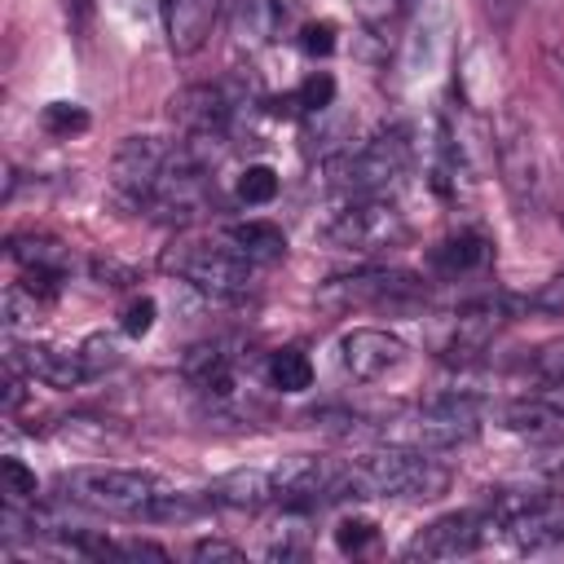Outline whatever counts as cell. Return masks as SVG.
<instances>
[{
    "mask_svg": "<svg viewBox=\"0 0 564 564\" xmlns=\"http://www.w3.org/2000/svg\"><path fill=\"white\" fill-rule=\"evenodd\" d=\"M449 489V467L419 445H388L339 463L344 498H441Z\"/></svg>",
    "mask_w": 564,
    "mask_h": 564,
    "instance_id": "1",
    "label": "cell"
},
{
    "mask_svg": "<svg viewBox=\"0 0 564 564\" xmlns=\"http://www.w3.org/2000/svg\"><path fill=\"white\" fill-rule=\"evenodd\" d=\"M167 485L141 467H70L57 480V494L66 502L88 507V511H106V516H128V520H141L145 507Z\"/></svg>",
    "mask_w": 564,
    "mask_h": 564,
    "instance_id": "2",
    "label": "cell"
},
{
    "mask_svg": "<svg viewBox=\"0 0 564 564\" xmlns=\"http://www.w3.org/2000/svg\"><path fill=\"white\" fill-rule=\"evenodd\" d=\"M494 533L516 551H546L564 542V494L555 489H494L485 498Z\"/></svg>",
    "mask_w": 564,
    "mask_h": 564,
    "instance_id": "3",
    "label": "cell"
},
{
    "mask_svg": "<svg viewBox=\"0 0 564 564\" xmlns=\"http://www.w3.org/2000/svg\"><path fill=\"white\" fill-rule=\"evenodd\" d=\"M163 269L176 273L181 282L198 286L203 295H216V300H238L260 278V264L247 260L238 247H229L225 234L216 242H176V247H167Z\"/></svg>",
    "mask_w": 564,
    "mask_h": 564,
    "instance_id": "4",
    "label": "cell"
},
{
    "mask_svg": "<svg viewBox=\"0 0 564 564\" xmlns=\"http://www.w3.org/2000/svg\"><path fill=\"white\" fill-rule=\"evenodd\" d=\"M410 159H414L410 128H405V123H392V128L375 132L361 150L344 154V159L335 163V172H339V185H344L352 198H379L383 189H392V185L405 176Z\"/></svg>",
    "mask_w": 564,
    "mask_h": 564,
    "instance_id": "5",
    "label": "cell"
},
{
    "mask_svg": "<svg viewBox=\"0 0 564 564\" xmlns=\"http://www.w3.org/2000/svg\"><path fill=\"white\" fill-rule=\"evenodd\" d=\"M494 150H498V172H502V185H507L511 203L524 216L542 212V203H546V167H542V150H538V137H533V123L520 110L502 115Z\"/></svg>",
    "mask_w": 564,
    "mask_h": 564,
    "instance_id": "6",
    "label": "cell"
},
{
    "mask_svg": "<svg viewBox=\"0 0 564 564\" xmlns=\"http://www.w3.org/2000/svg\"><path fill=\"white\" fill-rule=\"evenodd\" d=\"M401 238H405V216L388 198H352L330 220L317 225V242L335 251H357V256L388 251Z\"/></svg>",
    "mask_w": 564,
    "mask_h": 564,
    "instance_id": "7",
    "label": "cell"
},
{
    "mask_svg": "<svg viewBox=\"0 0 564 564\" xmlns=\"http://www.w3.org/2000/svg\"><path fill=\"white\" fill-rule=\"evenodd\" d=\"M494 533L489 511L485 507H463V511H445L432 524H423L410 542H405V560H458L485 546V538Z\"/></svg>",
    "mask_w": 564,
    "mask_h": 564,
    "instance_id": "8",
    "label": "cell"
},
{
    "mask_svg": "<svg viewBox=\"0 0 564 564\" xmlns=\"http://www.w3.org/2000/svg\"><path fill=\"white\" fill-rule=\"evenodd\" d=\"M167 159H172V145L163 137H150V132L123 137L119 150H115V159H110V185H115V194L123 203H132V207H145L150 189L167 172Z\"/></svg>",
    "mask_w": 564,
    "mask_h": 564,
    "instance_id": "9",
    "label": "cell"
},
{
    "mask_svg": "<svg viewBox=\"0 0 564 564\" xmlns=\"http://www.w3.org/2000/svg\"><path fill=\"white\" fill-rule=\"evenodd\" d=\"M410 357L405 339L392 335V330H379V326H352L344 339H339V366L357 379V383H379L388 379L392 370H401Z\"/></svg>",
    "mask_w": 564,
    "mask_h": 564,
    "instance_id": "10",
    "label": "cell"
},
{
    "mask_svg": "<svg viewBox=\"0 0 564 564\" xmlns=\"http://www.w3.org/2000/svg\"><path fill=\"white\" fill-rule=\"evenodd\" d=\"M427 286L419 273L410 269H370V273H352V278H335L322 286V300L326 304H410L419 300Z\"/></svg>",
    "mask_w": 564,
    "mask_h": 564,
    "instance_id": "11",
    "label": "cell"
},
{
    "mask_svg": "<svg viewBox=\"0 0 564 564\" xmlns=\"http://www.w3.org/2000/svg\"><path fill=\"white\" fill-rule=\"evenodd\" d=\"M229 115H234V101L220 84H189L167 97V119L194 141H216L229 128Z\"/></svg>",
    "mask_w": 564,
    "mask_h": 564,
    "instance_id": "12",
    "label": "cell"
},
{
    "mask_svg": "<svg viewBox=\"0 0 564 564\" xmlns=\"http://www.w3.org/2000/svg\"><path fill=\"white\" fill-rule=\"evenodd\" d=\"M9 366H18L26 379H40L48 388H79L84 379H93L88 361L79 348H53V344H35V339H9Z\"/></svg>",
    "mask_w": 564,
    "mask_h": 564,
    "instance_id": "13",
    "label": "cell"
},
{
    "mask_svg": "<svg viewBox=\"0 0 564 564\" xmlns=\"http://www.w3.org/2000/svg\"><path fill=\"white\" fill-rule=\"evenodd\" d=\"M498 427H507L511 436L538 441V445H564V405L546 401V397H511L494 410Z\"/></svg>",
    "mask_w": 564,
    "mask_h": 564,
    "instance_id": "14",
    "label": "cell"
},
{
    "mask_svg": "<svg viewBox=\"0 0 564 564\" xmlns=\"http://www.w3.org/2000/svg\"><path fill=\"white\" fill-rule=\"evenodd\" d=\"M203 494H207V507H225V511H260V507L278 502V489H273V471L269 467L225 471Z\"/></svg>",
    "mask_w": 564,
    "mask_h": 564,
    "instance_id": "15",
    "label": "cell"
},
{
    "mask_svg": "<svg viewBox=\"0 0 564 564\" xmlns=\"http://www.w3.org/2000/svg\"><path fill=\"white\" fill-rule=\"evenodd\" d=\"M220 18V0H163V31L176 57H189L207 44Z\"/></svg>",
    "mask_w": 564,
    "mask_h": 564,
    "instance_id": "16",
    "label": "cell"
},
{
    "mask_svg": "<svg viewBox=\"0 0 564 564\" xmlns=\"http://www.w3.org/2000/svg\"><path fill=\"white\" fill-rule=\"evenodd\" d=\"M485 260H489V238L485 234H476V229H458V234H449V238H441L432 251H427V269L436 273V278H467V273H476V269H485Z\"/></svg>",
    "mask_w": 564,
    "mask_h": 564,
    "instance_id": "17",
    "label": "cell"
},
{
    "mask_svg": "<svg viewBox=\"0 0 564 564\" xmlns=\"http://www.w3.org/2000/svg\"><path fill=\"white\" fill-rule=\"evenodd\" d=\"M225 242L238 247V251H242L247 260H256V264H273V260L286 256V238H282V229H278L273 220H242V225H229V229H225Z\"/></svg>",
    "mask_w": 564,
    "mask_h": 564,
    "instance_id": "18",
    "label": "cell"
},
{
    "mask_svg": "<svg viewBox=\"0 0 564 564\" xmlns=\"http://www.w3.org/2000/svg\"><path fill=\"white\" fill-rule=\"evenodd\" d=\"M185 375L194 379L198 392H212V397H229L234 392V357L220 348V344H203L185 357Z\"/></svg>",
    "mask_w": 564,
    "mask_h": 564,
    "instance_id": "19",
    "label": "cell"
},
{
    "mask_svg": "<svg viewBox=\"0 0 564 564\" xmlns=\"http://www.w3.org/2000/svg\"><path fill=\"white\" fill-rule=\"evenodd\" d=\"M282 18H286L282 0H238L234 4V31L247 44H269L282 31Z\"/></svg>",
    "mask_w": 564,
    "mask_h": 564,
    "instance_id": "20",
    "label": "cell"
},
{
    "mask_svg": "<svg viewBox=\"0 0 564 564\" xmlns=\"http://www.w3.org/2000/svg\"><path fill=\"white\" fill-rule=\"evenodd\" d=\"M445 31H449V13L436 22V0H432L427 13H423V22L414 26V40H410V75H432L441 66Z\"/></svg>",
    "mask_w": 564,
    "mask_h": 564,
    "instance_id": "21",
    "label": "cell"
},
{
    "mask_svg": "<svg viewBox=\"0 0 564 564\" xmlns=\"http://www.w3.org/2000/svg\"><path fill=\"white\" fill-rule=\"evenodd\" d=\"M9 256H13L22 269H44V273H62V278H66V269H70V251H66L57 238H48V234H18V238L9 242Z\"/></svg>",
    "mask_w": 564,
    "mask_h": 564,
    "instance_id": "22",
    "label": "cell"
},
{
    "mask_svg": "<svg viewBox=\"0 0 564 564\" xmlns=\"http://www.w3.org/2000/svg\"><path fill=\"white\" fill-rule=\"evenodd\" d=\"M264 375H269V383H273L278 392H304V388H313V361H308V352H300V348H278V352H269Z\"/></svg>",
    "mask_w": 564,
    "mask_h": 564,
    "instance_id": "23",
    "label": "cell"
},
{
    "mask_svg": "<svg viewBox=\"0 0 564 564\" xmlns=\"http://www.w3.org/2000/svg\"><path fill=\"white\" fill-rule=\"evenodd\" d=\"M524 370H529L538 383H546V388H564V335L538 344V348L524 357Z\"/></svg>",
    "mask_w": 564,
    "mask_h": 564,
    "instance_id": "24",
    "label": "cell"
},
{
    "mask_svg": "<svg viewBox=\"0 0 564 564\" xmlns=\"http://www.w3.org/2000/svg\"><path fill=\"white\" fill-rule=\"evenodd\" d=\"M278 189H282V181H278V172H273L269 163H251V167L238 176V203H247V207L273 203Z\"/></svg>",
    "mask_w": 564,
    "mask_h": 564,
    "instance_id": "25",
    "label": "cell"
},
{
    "mask_svg": "<svg viewBox=\"0 0 564 564\" xmlns=\"http://www.w3.org/2000/svg\"><path fill=\"white\" fill-rule=\"evenodd\" d=\"M40 128H44L48 137H57V141L79 137V132L88 128V110L75 106V101H48L44 115H40Z\"/></svg>",
    "mask_w": 564,
    "mask_h": 564,
    "instance_id": "26",
    "label": "cell"
},
{
    "mask_svg": "<svg viewBox=\"0 0 564 564\" xmlns=\"http://www.w3.org/2000/svg\"><path fill=\"white\" fill-rule=\"evenodd\" d=\"M0 480H4V502L9 507H31L35 494H40V480L22 458H4L0 463Z\"/></svg>",
    "mask_w": 564,
    "mask_h": 564,
    "instance_id": "27",
    "label": "cell"
},
{
    "mask_svg": "<svg viewBox=\"0 0 564 564\" xmlns=\"http://www.w3.org/2000/svg\"><path fill=\"white\" fill-rule=\"evenodd\" d=\"M291 106H300L304 115H322V110H330V106H335V79H330L326 70H313V75L295 88Z\"/></svg>",
    "mask_w": 564,
    "mask_h": 564,
    "instance_id": "28",
    "label": "cell"
},
{
    "mask_svg": "<svg viewBox=\"0 0 564 564\" xmlns=\"http://www.w3.org/2000/svg\"><path fill=\"white\" fill-rule=\"evenodd\" d=\"M375 538H379V529H375V520H366V516H348V520L335 524V546H339L344 555H361Z\"/></svg>",
    "mask_w": 564,
    "mask_h": 564,
    "instance_id": "29",
    "label": "cell"
},
{
    "mask_svg": "<svg viewBox=\"0 0 564 564\" xmlns=\"http://www.w3.org/2000/svg\"><path fill=\"white\" fill-rule=\"evenodd\" d=\"M154 317H159V304H154L150 295H137V300H128V304H123L119 326H123V335L141 339V335H150V330H154Z\"/></svg>",
    "mask_w": 564,
    "mask_h": 564,
    "instance_id": "30",
    "label": "cell"
},
{
    "mask_svg": "<svg viewBox=\"0 0 564 564\" xmlns=\"http://www.w3.org/2000/svg\"><path fill=\"white\" fill-rule=\"evenodd\" d=\"M300 48H304L308 57L335 53V22H304V26H300Z\"/></svg>",
    "mask_w": 564,
    "mask_h": 564,
    "instance_id": "31",
    "label": "cell"
},
{
    "mask_svg": "<svg viewBox=\"0 0 564 564\" xmlns=\"http://www.w3.org/2000/svg\"><path fill=\"white\" fill-rule=\"evenodd\" d=\"M79 352H84V361H88L93 375H101V370H110V366L119 361V344H115L110 335H88Z\"/></svg>",
    "mask_w": 564,
    "mask_h": 564,
    "instance_id": "32",
    "label": "cell"
},
{
    "mask_svg": "<svg viewBox=\"0 0 564 564\" xmlns=\"http://www.w3.org/2000/svg\"><path fill=\"white\" fill-rule=\"evenodd\" d=\"M524 304H529V308H538V313L564 317V273H555L551 282H542V291H533Z\"/></svg>",
    "mask_w": 564,
    "mask_h": 564,
    "instance_id": "33",
    "label": "cell"
},
{
    "mask_svg": "<svg viewBox=\"0 0 564 564\" xmlns=\"http://www.w3.org/2000/svg\"><path fill=\"white\" fill-rule=\"evenodd\" d=\"M189 555H194V560H242V546L220 542V538H198Z\"/></svg>",
    "mask_w": 564,
    "mask_h": 564,
    "instance_id": "34",
    "label": "cell"
},
{
    "mask_svg": "<svg viewBox=\"0 0 564 564\" xmlns=\"http://www.w3.org/2000/svg\"><path fill=\"white\" fill-rule=\"evenodd\" d=\"M75 4H79V9H84V4H88V0H75Z\"/></svg>",
    "mask_w": 564,
    "mask_h": 564,
    "instance_id": "35",
    "label": "cell"
},
{
    "mask_svg": "<svg viewBox=\"0 0 564 564\" xmlns=\"http://www.w3.org/2000/svg\"><path fill=\"white\" fill-rule=\"evenodd\" d=\"M405 4H410V0H405Z\"/></svg>",
    "mask_w": 564,
    "mask_h": 564,
    "instance_id": "36",
    "label": "cell"
}]
</instances>
